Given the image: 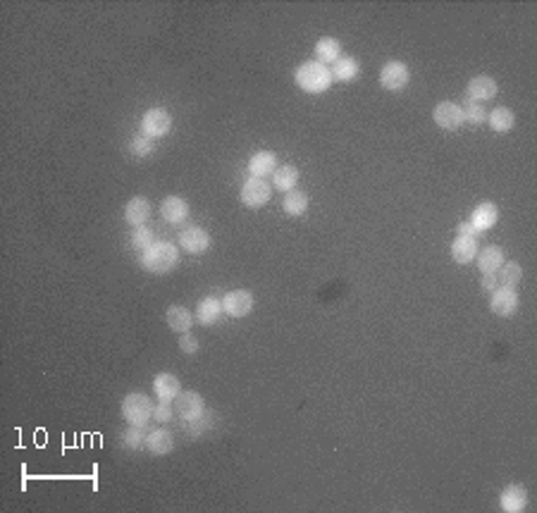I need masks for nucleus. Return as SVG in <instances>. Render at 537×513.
Listing matches in <instances>:
<instances>
[{"label":"nucleus","mask_w":537,"mask_h":513,"mask_svg":"<svg viewBox=\"0 0 537 513\" xmlns=\"http://www.w3.org/2000/svg\"><path fill=\"white\" fill-rule=\"evenodd\" d=\"M480 270L482 275H497V270L504 265V251L499 246H487L480 251Z\"/></svg>","instance_id":"nucleus-24"},{"label":"nucleus","mask_w":537,"mask_h":513,"mask_svg":"<svg viewBox=\"0 0 537 513\" xmlns=\"http://www.w3.org/2000/svg\"><path fill=\"white\" fill-rule=\"evenodd\" d=\"M129 148H132V153L137 155V158H148V155H151L153 150H155V141L141 134V136H137V139L132 141V146H129Z\"/></svg>","instance_id":"nucleus-32"},{"label":"nucleus","mask_w":537,"mask_h":513,"mask_svg":"<svg viewBox=\"0 0 537 513\" xmlns=\"http://www.w3.org/2000/svg\"><path fill=\"white\" fill-rule=\"evenodd\" d=\"M148 217H151V203H148L146 196H134L132 201L125 205V220L132 224V227L146 224Z\"/></svg>","instance_id":"nucleus-18"},{"label":"nucleus","mask_w":537,"mask_h":513,"mask_svg":"<svg viewBox=\"0 0 537 513\" xmlns=\"http://www.w3.org/2000/svg\"><path fill=\"white\" fill-rule=\"evenodd\" d=\"M210 428H213V415H210V413H203L196 420L187 423V430H189V435H192V437H201Z\"/></svg>","instance_id":"nucleus-33"},{"label":"nucleus","mask_w":537,"mask_h":513,"mask_svg":"<svg viewBox=\"0 0 537 513\" xmlns=\"http://www.w3.org/2000/svg\"><path fill=\"white\" fill-rule=\"evenodd\" d=\"M461 113H464V120L473 122V125H482V122L487 120V110L482 103H475L471 98H464L461 103Z\"/></svg>","instance_id":"nucleus-31"},{"label":"nucleus","mask_w":537,"mask_h":513,"mask_svg":"<svg viewBox=\"0 0 537 513\" xmlns=\"http://www.w3.org/2000/svg\"><path fill=\"white\" fill-rule=\"evenodd\" d=\"M497 81L487 74H480V77H473L466 86V98H471L475 103H487L497 95Z\"/></svg>","instance_id":"nucleus-12"},{"label":"nucleus","mask_w":537,"mask_h":513,"mask_svg":"<svg viewBox=\"0 0 537 513\" xmlns=\"http://www.w3.org/2000/svg\"><path fill=\"white\" fill-rule=\"evenodd\" d=\"M342 58V43L332 36H323L316 43V60L323 65H335Z\"/></svg>","instance_id":"nucleus-22"},{"label":"nucleus","mask_w":537,"mask_h":513,"mask_svg":"<svg viewBox=\"0 0 537 513\" xmlns=\"http://www.w3.org/2000/svg\"><path fill=\"white\" fill-rule=\"evenodd\" d=\"M270 196H273V189H270L268 182L258 180V177H249L246 182H244L241 187V203L246 205V208H263L265 203L270 201Z\"/></svg>","instance_id":"nucleus-7"},{"label":"nucleus","mask_w":537,"mask_h":513,"mask_svg":"<svg viewBox=\"0 0 537 513\" xmlns=\"http://www.w3.org/2000/svg\"><path fill=\"white\" fill-rule=\"evenodd\" d=\"M489 308H492L494 316L501 318H511L516 311H518V294L513 289H504V286H497L492 291V299H489Z\"/></svg>","instance_id":"nucleus-11"},{"label":"nucleus","mask_w":537,"mask_h":513,"mask_svg":"<svg viewBox=\"0 0 537 513\" xmlns=\"http://www.w3.org/2000/svg\"><path fill=\"white\" fill-rule=\"evenodd\" d=\"M254 306H256L254 294L246 289H234L225 294V299H222V311L232 318H246L254 311Z\"/></svg>","instance_id":"nucleus-8"},{"label":"nucleus","mask_w":537,"mask_h":513,"mask_svg":"<svg viewBox=\"0 0 537 513\" xmlns=\"http://www.w3.org/2000/svg\"><path fill=\"white\" fill-rule=\"evenodd\" d=\"M497 220H499V208L494 203H480L478 208L473 210V215H471V222L473 227H475V232H487V229H492L494 224H497Z\"/></svg>","instance_id":"nucleus-16"},{"label":"nucleus","mask_w":537,"mask_h":513,"mask_svg":"<svg viewBox=\"0 0 537 513\" xmlns=\"http://www.w3.org/2000/svg\"><path fill=\"white\" fill-rule=\"evenodd\" d=\"M165 320H167V327H170L172 332L184 334V332L192 330V325H194V313L189 311V308H184V306H170L167 313H165Z\"/></svg>","instance_id":"nucleus-20"},{"label":"nucleus","mask_w":537,"mask_h":513,"mask_svg":"<svg viewBox=\"0 0 537 513\" xmlns=\"http://www.w3.org/2000/svg\"><path fill=\"white\" fill-rule=\"evenodd\" d=\"M457 234L459 237H478V232H475V227H473V224L471 222H461L459 224V227H457Z\"/></svg>","instance_id":"nucleus-37"},{"label":"nucleus","mask_w":537,"mask_h":513,"mask_svg":"<svg viewBox=\"0 0 537 513\" xmlns=\"http://www.w3.org/2000/svg\"><path fill=\"white\" fill-rule=\"evenodd\" d=\"M497 272H499L497 284L504 286V289H516L523 279V268L518 263H504Z\"/></svg>","instance_id":"nucleus-29"},{"label":"nucleus","mask_w":537,"mask_h":513,"mask_svg":"<svg viewBox=\"0 0 537 513\" xmlns=\"http://www.w3.org/2000/svg\"><path fill=\"white\" fill-rule=\"evenodd\" d=\"M189 213H192V208H189V203L184 201L182 196H167L165 201L160 203V215L162 220L170 222V224H179L184 222Z\"/></svg>","instance_id":"nucleus-13"},{"label":"nucleus","mask_w":537,"mask_h":513,"mask_svg":"<svg viewBox=\"0 0 537 513\" xmlns=\"http://www.w3.org/2000/svg\"><path fill=\"white\" fill-rule=\"evenodd\" d=\"M153 418L158 420V423H170V420H172V418H174V406H172V401H158V403H155Z\"/></svg>","instance_id":"nucleus-35"},{"label":"nucleus","mask_w":537,"mask_h":513,"mask_svg":"<svg viewBox=\"0 0 537 513\" xmlns=\"http://www.w3.org/2000/svg\"><path fill=\"white\" fill-rule=\"evenodd\" d=\"M146 449L155 456H165L174 449V437L167 430H153L151 435L146 437Z\"/></svg>","instance_id":"nucleus-23"},{"label":"nucleus","mask_w":537,"mask_h":513,"mask_svg":"<svg viewBox=\"0 0 537 513\" xmlns=\"http://www.w3.org/2000/svg\"><path fill=\"white\" fill-rule=\"evenodd\" d=\"M153 392L158 396V401H174L182 392V385L172 373H160L153 380Z\"/></svg>","instance_id":"nucleus-17"},{"label":"nucleus","mask_w":537,"mask_h":513,"mask_svg":"<svg viewBox=\"0 0 537 513\" xmlns=\"http://www.w3.org/2000/svg\"><path fill=\"white\" fill-rule=\"evenodd\" d=\"M222 313H225L222 311V301H217L215 296H206L203 301H199V306H196L194 318L199 320L203 327H210L220 320Z\"/></svg>","instance_id":"nucleus-19"},{"label":"nucleus","mask_w":537,"mask_h":513,"mask_svg":"<svg viewBox=\"0 0 537 513\" xmlns=\"http://www.w3.org/2000/svg\"><path fill=\"white\" fill-rule=\"evenodd\" d=\"M332 72V79L337 81H353L358 77V72H361V67H358V60L346 56V58H339L335 65L330 67Z\"/></svg>","instance_id":"nucleus-25"},{"label":"nucleus","mask_w":537,"mask_h":513,"mask_svg":"<svg viewBox=\"0 0 537 513\" xmlns=\"http://www.w3.org/2000/svg\"><path fill=\"white\" fill-rule=\"evenodd\" d=\"M452 258L459 265H468L473 258H478V242L473 237H457L452 244Z\"/></svg>","instance_id":"nucleus-21"},{"label":"nucleus","mask_w":537,"mask_h":513,"mask_svg":"<svg viewBox=\"0 0 537 513\" xmlns=\"http://www.w3.org/2000/svg\"><path fill=\"white\" fill-rule=\"evenodd\" d=\"M497 277H494V275H485V277H482V289H485V291H489V294H492L494 289H497Z\"/></svg>","instance_id":"nucleus-38"},{"label":"nucleus","mask_w":537,"mask_h":513,"mask_svg":"<svg viewBox=\"0 0 537 513\" xmlns=\"http://www.w3.org/2000/svg\"><path fill=\"white\" fill-rule=\"evenodd\" d=\"M487 122H489V127H492V132L504 134L516 125V115H513V110H509V108H497V110H492L487 115Z\"/></svg>","instance_id":"nucleus-28"},{"label":"nucleus","mask_w":537,"mask_h":513,"mask_svg":"<svg viewBox=\"0 0 537 513\" xmlns=\"http://www.w3.org/2000/svg\"><path fill=\"white\" fill-rule=\"evenodd\" d=\"M153 401L141 392L127 394L125 401H122V415L134 428H146V423L153 418Z\"/></svg>","instance_id":"nucleus-3"},{"label":"nucleus","mask_w":537,"mask_h":513,"mask_svg":"<svg viewBox=\"0 0 537 513\" xmlns=\"http://www.w3.org/2000/svg\"><path fill=\"white\" fill-rule=\"evenodd\" d=\"M177 242L192 256H201L210 249V234L203 227H187L177 234Z\"/></svg>","instance_id":"nucleus-10"},{"label":"nucleus","mask_w":537,"mask_h":513,"mask_svg":"<svg viewBox=\"0 0 537 513\" xmlns=\"http://www.w3.org/2000/svg\"><path fill=\"white\" fill-rule=\"evenodd\" d=\"M206 413V401L199 392H179V396L174 399V415L182 423H192L199 415Z\"/></svg>","instance_id":"nucleus-5"},{"label":"nucleus","mask_w":537,"mask_h":513,"mask_svg":"<svg viewBox=\"0 0 537 513\" xmlns=\"http://www.w3.org/2000/svg\"><path fill=\"white\" fill-rule=\"evenodd\" d=\"M499 506H501V511H506V513L526 511V506H528V492H526V487H523V484H509V487L501 492Z\"/></svg>","instance_id":"nucleus-14"},{"label":"nucleus","mask_w":537,"mask_h":513,"mask_svg":"<svg viewBox=\"0 0 537 513\" xmlns=\"http://www.w3.org/2000/svg\"><path fill=\"white\" fill-rule=\"evenodd\" d=\"M170 129H172V115L162 110V108H151V110H146V115L141 118V134L153 141L167 136Z\"/></svg>","instance_id":"nucleus-4"},{"label":"nucleus","mask_w":537,"mask_h":513,"mask_svg":"<svg viewBox=\"0 0 537 513\" xmlns=\"http://www.w3.org/2000/svg\"><path fill=\"white\" fill-rule=\"evenodd\" d=\"M296 182H298V170L294 165H282L273 172V187L277 191H284V194L294 191Z\"/></svg>","instance_id":"nucleus-27"},{"label":"nucleus","mask_w":537,"mask_h":513,"mask_svg":"<svg viewBox=\"0 0 537 513\" xmlns=\"http://www.w3.org/2000/svg\"><path fill=\"white\" fill-rule=\"evenodd\" d=\"M179 265V249L170 242H155L151 249L141 253V268L153 275H167Z\"/></svg>","instance_id":"nucleus-2"},{"label":"nucleus","mask_w":537,"mask_h":513,"mask_svg":"<svg viewBox=\"0 0 537 513\" xmlns=\"http://www.w3.org/2000/svg\"><path fill=\"white\" fill-rule=\"evenodd\" d=\"M294 81H296V86L301 88V91L318 95V93L328 91L335 79H332V72H330L328 65L318 63V60H306V63H301L296 67Z\"/></svg>","instance_id":"nucleus-1"},{"label":"nucleus","mask_w":537,"mask_h":513,"mask_svg":"<svg viewBox=\"0 0 537 513\" xmlns=\"http://www.w3.org/2000/svg\"><path fill=\"white\" fill-rule=\"evenodd\" d=\"M434 125L447 129V132H454V129H459L461 125H464V113H461V105H457V103L452 100H442L434 105Z\"/></svg>","instance_id":"nucleus-9"},{"label":"nucleus","mask_w":537,"mask_h":513,"mask_svg":"<svg viewBox=\"0 0 537 513\" xmlns=\"http://www.w3.org/2000/svg\"><path fill=\"white\" fill-rule=\"evenodd\" d=\"M308 203L311 198L303 194V191H289V194H284V201H282V210L287 213L289 217H301L306 210H308Z\"/></svg>","instance_id":"nucleus-26"},{"label":"nucleus","mask_w":537,"mask_h":513,"mask_svg":"<svg viewBox=\"0 0 537 513\" xmlns=\"http://www.w3.org/2000/svg\"><path fill=\"white\" fill-rule=\"evenodd\" d=\"M125 444L129 449H141L146 447V437H144V428H129L125 432Z\"/></svg>","instance_id":"nucleus-34"},{"label":"nucleus","mask_w":537,"mask_h":513,"mask_svg":"<svg viewBox=\"0 0 537 513\" xmlns=\"http://www.w3.org/2000/svg\"><path fill=\"white\" fill-rule=\"evenodd\" d=\"M275 170H277V155L273 153V150H258L256 155H251V160H249L251 177L265 180V177H273Z\"/></svg>","instance_id":"nucleus-15"},{"label":"nucleus","mask_w":537,"mask_h":513,"mask_svg":"<svg viewBox=\"0 0 537 513\" xmlns=\"http://www.w3.org/2000/svg\"><path fill=\"white\" fill-rule=\"evenodd\" d=\"M411 81V72L409 65L399 63V60H390L385 63L382 72H380V84H382L387 91H404Z\"/></svg>","instance_id":"nucleus-6"},{"label":"nucleus","mask_w":537,"mask_h":513,"mask_svg":"<svg viewBox=\"0 0 537 513\" xmlns=\"http://www.w3.org/2000/svg\"><path fill=\"white\" fill-rule=\"evenodd\" d=\"M179 348H182V353L194 356L196 351H199V339H196L192 332H184L179 337Z\"/></svg>","instance_id":"nucleus-36"},{"label":"nucleus","mask_w":537,"mask_h":513,"mask_svg":"<svg viewBox=\"0 0 537 513\" xmlns=\"http://www.w3.org/2000/svg\"><path fill=\"white\" fill-rule=\"evenodd\" d=\"M153 244H155V234H153L151 227H146V224H139V227H134V232H132V249L134 251L144 253V251L151 249Z\"/></svg>","instance_id":"nucleus-30"}]
</instances>
